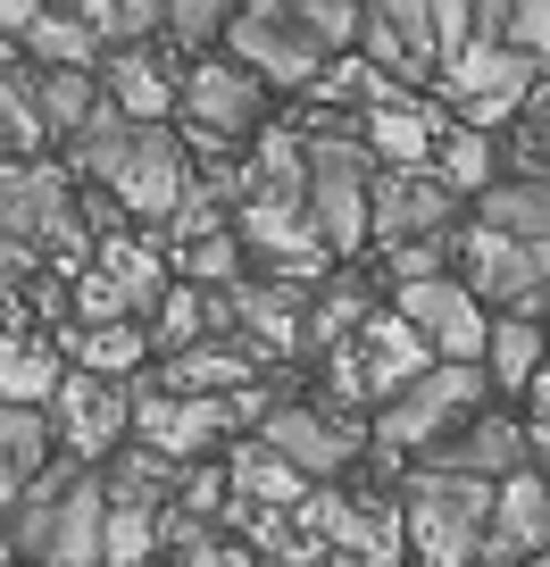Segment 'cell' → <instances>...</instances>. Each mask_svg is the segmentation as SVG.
I'll use <instances>...</instances> for the list:
<instances>
[{"label": "cell", "instance_id": "8", "mask_svg": "<svg viewBox=\"0 0 550 567\" xmlns=\"http://www.w3.org/2000/svg\"><path fill=\"white\" fill-rule=\"evenodd\" d=\"M259 443L276 451V460H292L301 476H342V467L359 460V417L351 409H318V401H284L259 425Z\"/></svg>", "mask_w": 550, "mask_h": 567}, {"label": "cell", "instance_id": "16", "mask_svg": "<svg viewBox=\"0 0 550 567\" xmlns=\"http://www.w3.org/2000/svg\"><path fill=\"white\" fill-rule=\"evenodd\" d=\"M359 51L375 59V75L408 84V75H434L443 51H434V0H392V9H367V42Z\"/></svg>", "mask_w": 550, "mask_h": 567}, {"label": "cell", "instance_id": "30", "mask_svg": "<svg viewBox=\"0 0 550 567\" xmlns=\"http://www.w3.org/2000/svg\"><path fill=\"white\" fill-rule=\"evenodd\" d=\"M68 375H75V368H59V351H51V342H9L0 392H9V409H59Z\"/></svg>", "mask_w": 550, "mask_h": 567}, {"label": "cell", "instance_id": "6", "mask_svg": "<svg viewBox=\"0 0 550 567\" xmlns=\"http://www.w3.org/2000/svg\"><path fill=\"white\" fill-rule=\"evenodd\" d=\"M484 384H492V375H484L476 359H443L426 384H408L392 409H375V443H384V451H417L426 434H443L459 409H476Z\"/></svg>", "mask_w": 550, "mask_h": 567}, {"label": "cell", "instance_id": "38", "mask_svg": "<svg viewBox=\"0 0 550 567\" xmlns=\"http://www.w3.org/2000/svg\"><path fill=\"white\" fill-rule=\"evenodd\" d=\"M151 550H159V509L108 501V567H151Z\"/></svg>", "mask_w": 550, "mask_h": 567}, {"label": "cell", "instance_id": "21", "mask_svg": "<svg viewBox=\"0 0 550 567\" xmlns=\"http://www.w3.org/2000/svg\"><path fill=\"white\" fill-rule=\"evenodd\" d=\"M101 84H108V101H117V109H125L134 125H167V109H184L176 75H167V68H159L151 51H108Z\"/></svg>", "mask_w": 550, "mask_h": 567}, {"label": "cell", "instance_id": "25", "mask_svg": "<svg viewBox=\"0 0 550 567\" xmlns=\"http://www.w3.org/2000/svg\"><path fill=\"white\" fill-rule=\"evenodd\" d=\"M234 326H250L259 334V351H301L309 342V309H292L301 292L292 284H234Z\"/></svg>", "mask_w": 550, "mask_h": 567}, {"label": "cell", "instance_id": "32", "mask_svg": "<svg viewBox=\"0 0 550 567\" xmlns=\"http://www.w3.org/2000/svg\"><path fill=\"white\" fill-rule=\"evenodd\" d=\"M108 501H134V509H176V467H167L159 451L125 443L117 460H108Z\"/></svg>", "mask_w": 550, "mask_h": 567}, {"label": "cell", "instance_id": "27", "mask_svg": "<svg viewBox=\"0 0 550 567\" xmlns=\"http://www.w3.org/2000/svg\"><path fill=\"white\" fill-rule=\"evenodd\" d=\"M209 326H234V301L226 292H193V284H176L159 301V318H151V342H167V351H200L209 342Z\"/></svg>", "mask_w": 550, "mask_h": 567}, {"label": "cell", "instance_id": "48", "mask_svg": "<svg viewBox=\"0 0 550 567\" xmlns=\"http://www.w3.org/2000/svg\"><path fill=\"white\" fill-rule=\"evenodd\" d=\"M325 567H367V559H351V550H325Z\"/></svg>", "mask_w": 550, "mask_h": 567}, {"label": "cell", "instance_id": "34", "mask_svg": "<svg viewBox=\"0 0 550 567\" xmlns=\"http://www.w3.org/2000/svg\"><path fill=\"white\" fill-rule=\"evenodd\" d=\"M84 25L117 51H143L151 34H167V0H84Z\"/></svg>", "mask_w": 550, "mask_h": 567}, {"label": "cell", "instance_id": "49", "mask_svg": "<svg viewBox=\"0 0 550 567\" xmlns=\"http://www.w3.org/2000/svg\"><path fill=\"white\" fill-rule=\"evenodd\" d=\"M533 451H542V476H550V425H542V434H533Z\"/></svg>", "mask_w": 550, "mask_h": 567}, {"label": "cell", "instance_id": "18", "mask_svg": "<svg viewBox=\"0 0 550 567\" xmlns=\"http://www.w3.org/2000/svg\"><path fill=\"white\" fill-rule=\"evenodd\" d=\"M450 200L459 193H443V176H384L375 184V243H443V226H450Z\"/></svg>", "mask_w": 550, "mask_h": 567}, {"label": "cell", "instance_id": "26", "mask_svg": "<svg viewBox=\"0 0 550 567\" xmlns=\"http://www.w3.org/2000/svg\"><path fill=\"white\" fill-rule=\"evenodd\" d=\"M92 276H108V284H117L125 301H134V318H143V309L159 318V301L176 292V284H167V267L151 259L143 243H125V234H101V259H92Z\"/></svg>", "mask_w": 550, "mask_h": 567}, {"label": "cell", "instance_id": "9", "mask_svg": "<svg viewBox=\"0 0 550 567\" xmlns=\"http://www.w3.org/2000/svg\"><path fill=\"white\" fill-rule=\"evenodd\" d=\"M450 92H459V117L476 125V134H492V125H509L517 109H533L542 75H533V59L500 51V42H476V51L450 68Z\"/></svg>", "mask_w": 550, "mask_h": 567}, {"label": "cell", "instance_id": "31", "mask_svg": "<svg viewBox=\"0 0 550 567\" xmlns=\"http://www.w3.org/2000/svg\"><path fill=\"white\" fill-rule=\"evenodd\" d=\"M51 434H59L51 409H9V417H0V467H9V501H18L34 476H51V467H42Z\"/></svg>", "mask_w": 550, "mask_h": 567}, {"label": "cell", "instance_id": "36", "mask_svg": "<svg viewBox=\"0 0 550 567\" xmlns=\"http://www.w3.org/2000/svg\"><path fill=\"white\" fill-rule=\"evenodd\" d=\"M0 125H9V159L34 167V151L51 142V125H42V101H34V75L9 68V92H0Z\"/></svg>", "mask_w": 550, "mask_h": 567}, {"label": "cell", "instance_id": "45", "mask_svg": "<svg viewBox=\"0 0 550 567\" xmlns=\"http://www.w3.org/2000/svg\"><path fill=\"white\" fill-rule=\"evenodd\" d=\"M176 567H259V550L250 543H209V550H193V559H176Z\"/></svg>", "mask_w": 550, "mask_h": 567}, {"label": "cell", "instance_id": "22", "mask_svg": "<svg viewBox=\"0 0 550 567\" xmlns=\"http://www.w3.org/2000/svg\"><path fill=\"white\" fill-rule=\"evenodd\" d=\"M250 375H259L250 342H200V351H184L167 368V392H184V401H234V392H250Z\"/></svg>", "mask_w": 550, "mask_h": 567}, {"label": "cell", "instance_id": "41", "mask_svg": "<svg viewBox=\"0 0 550 567\" xmlns=\"http://www.w3.org/2000/svg\"><path fill=\"white\" fill-rule=\"evenodd\" d=\"M242 234H209V243H193V250H184V276H193V284H226V292H234V284H242Z\"/></svg>", "mask_w": 550, "mask_h": 567}, {"label": "cell", "instance_id": "44", "mask_svg": "<svg viewBox=\"0 0 550 567\" xmlns=\"http://www.w3.org/2000/svg\"><path fill=\"white\" fill-rule=\"evenodd\" d=\"M392 276H401V284H434V276H443V243H401V250H392Z\"/></svg>", "mask_w": 550, "mask_h": 567}, {"label": "cell", "instance_id": "2", "mask_svg": "<svg viewBox=\"0 0 550 567\" xmlns=\"http://www.w3.org/2000/svg\"><path fill=\"white\" fill-rule=\"evenodd\" d=\"M301 142H309V217H318V234H325V250H359L375 234V151L367 142H351L342 125H301Z\"/></svg>", "mask_w": 550, "mask_h": 567}, {"label": "cell", "instance_id": "17", "mask_svg": "<svg viewBox=\"0 0 550 567\" xmlns=\"http://www.w3.org/2000/svg\"><path fill=\"white\" fill-rule=\"evenodd\" d=\"M550 559V476H509L492 509V543H484V567H533Z\"/></svg>", "mask_w": 550, "mask_h": 567}, {"label": "cell", "instance_id": "12", "mask_svg": "<svg viewBox=\"0 0 550 567\" xmlns=\"http://www.w3.org/2000/svg\"><path fill=\"white\" fill-rule=\"evenodd\" d=\"M25 559H42V567H108V476L84 467V476L59 493L51 526L34 534Z\"/></svg>", "mask_w": 550, "mask_h": 567}, {"label": "cell", "instance_id": "51", "mask_svg": "<svg viewBox=\"0 0 550 567\" xmlns=\"http://www.w3.org/2000/svg\"><path fill=\"white\" fill-rule=\"evenodd\" d=\"M533 567H550V559H533Z\"/></svg>", "mask_w": 550, "mask_h": 567}, {"label": "cell", "instance_id": "33", "mask_svg": "<svg viewBox=\"0 0 550 567\" xmlns=\"http://www.w3.org/2000/svg\"><path fill=\"white\" fill-rule=\"evenodd\" d=\"M542 368H550L542 326H533V318H500L492 326V351H484V375H492V384H533Z\"/></svg>", "mask_w": 550, "mask_h": 567}, {"label": "cell", "instance_id": "24", "mask_svg": "<svg viewBox=\"0 0 550 567\" xmlns=\"http://www.w3.org/2000/svg\"><path fill=\"white\" fill-rule=\"evenodd\" d=\"M226 476H234V509H301L309 501V476L292 460H276L267 443H242L226 460Z\"/></svg>", "mask_w": 550, "mask_h": 567}, {"label": "cell", "instance_id": "50", "mask_svg": "<svg viewBox=\"0 0 550 567\" xmlns=\"http://www.w3.org/2000/svg\"><path fill=\"white\" fill-rule=\"evenodd\" d=\"M542 184H550V167H542Z\"/></svg>", "mask_w": 550, "mask_h": 567}, {"label": "cell", "instance_id": "20", "mask_svg": "<svg viewBox=\"0 0 550 567\" xmlns=\"http://www.w3.org/2000/svg\"><path fill=\"white\" fill-rule=\"evenodd\" d=\"M526 425H509V417H476L459 434V443L443 451V467L450 476H476V484H509V476H526Z\"/></svg>", "mask_w": 550, "mask_h": 567}, {"label": "cell", "instance_id": "39", "mask_svg": "<svg viewBox=\"0 0 550 567\" xmlns=\"http://www.w3.org/2000/svg\"><path fill=\"white\" fill-rule=\"evenodd\" d=\"M301 9V25L325 42V51H351V42H367V9H351V0H292Z\"/></svg>", "mask_w": 550, "mask_h": 567}, {"label": "cell", "instance_id": "23", "mask_svg": "<svg viewBox=\"0 0 550 567\" xmlns=\"http://www.w3.org/2000/svg\"><path fill=\"white\" fill-rule=\"evenodd\" d=\"M18 42L42 59V75H101L92 68V59H101V34L84 25V9H34Z\"/></svg>", "mask_w": 550, "mask_h": 567}, {"label": "cell", "instance_id": "46", "mask_svg": "<svg viewBox=\"0 0 550 567\" xmlns=\"http://www.w3.org/2000/svg\"><path fill=\"white\" fill-rule=\"evenodd\" d=\"M526 117H533V125L550 134V75H542V92H533V109H526Z\"/></svg>", "mask_w": 550, "mask_h": 567}, {"label": "cell", "instance_id": "14", "mask_svg": "<svg viewBox=\"0 0 550 567\" xmlns=\"http://www.w3.org/2000/svg\"><path fill=\"white\" fill-rule=\"evenodd\" d=\"M259 75L234 68V59H200L193 75H184V117H193V134L209 142H242L250 125H259Z\"/></svg>", "mask_w": 550, "mask_h": 567}, {"label": "cell", "instance_id": "15", "mask_svg": "<svg viewBox=\"0 0 550 567\" xmlns=\"http://www.w3.org/2000/svg\"><path fill=\"white\" fill-rule=\"evenodd\" d=\"M359 359H367V392H375V409H392L408 384H426L434 368H443V351H434L417 326L392 309V318H367V334H359Z\"/></svg>", "mask_w": 550, "mask_h": 567}, {"label": "cell", "instance_id": "19", "mask_svg": "<svg viewBox=\"0 0 550 567\" xmlns=\"http://www.w3.org/2000/svg\"><path fill=\"white\" fill-rule=\"evenodd\" d=\"M234 234H242L259 259H276L284 276H318V259H325V234H318V217H309V209H276V200H250V209L234 217Z\"/></svg>", "mask_w": 550, "mask_h": 567}, {"label": "cell", "instance_id": "1", "mask_svg": "<svg viewBox=\"0 0 550 567\" xmlns=\"http://www.w3.org/2000/svg\"><path fill=\"white\" fill-rule=\"evenodd\" d=\"M408 550L426 567H484V543H492V509H500V484L476 476H450V467H426L408 484Z\"/></svg>", "mask_w": 550, "mask_h": 567}, {"label": "cell", "instance_id": "47", "mask_svg": "<svg viewBox=\"0 0 550 567\" xmlns=\"http://www.w3.org/2000/svg\"><path fill=\"white\" fill-rule=\"evenodd\" d=\"M533 401H542V417H550V368H542V375H533Z\"/></svg>", "mask_w": 550, "mask_h": 567}, {"label": "cell", "instance_id": "10", "mask_svg": "<svg viewBox=\"0 0 550 567\" xmlns=\"http://www.w3.org/2000/svg\"><path fill=\"white\" fill-rule=\"evenodd\" d=\"M467 276H476V301H509V318H542L550 309V250H526L492 226L467 234Z\"/></svg>", "mask_w": 550, "mask_h": 567}, {"label": "cell", "instance_id": "29", "mask_svg": "<svg viewBox=\"0 0 550 567\" xmlns=\"http://www.w3.org/2000/svg\"><path fill=\"white\" fill-rule=\"evenodd\" d=\"M34 101H42V125H51V142H68V151H75V134L101 117L108 84H101V75H34Z\"/></svg>", "mask_w": 550, "mask_h": 567}, {"label": "cell", "instance_id": "4", "mask_svg": "<svg viewBox=\"0 0 550 567\" xmlns=\"http://www.w3.org/2000/svg\"><path fill=\"white\" fill-rule=\"evenodd\" d=\"M9 243L25 250H51V259H101V243H92V217L68 200V176L59 167H9Z\"/></svg>", "mask_w": 550, "mask_h": 567}, {"label": "cell", "instance_id": "28", "mask_svg": "<svg viewBox=\"0 0 550 567\" xmlns=\"http://www.w3.org/2000/svg\"><path fill=\"white\" fill-rule=\"evenodd\" d=\"M484 226L526 243V250H550V184L517 176V184H500V193H484Z\"/></svg>", "mask_w": 550, "mask_h": 567}, {"label": "cell", "instance_id": "5", "mask_svg": "<svg viewBox=\"0 0 550 567\" xmlns=\"http://www.w3.org/2000/svg\"><path fill=\"white\" fill-rule=\"evenodd\" d=\"M108 193L134 217H151V226H176V209L200 193V167L176 142V125H143V134H134V159H125V176L108 184Z\"/></svg>", "mask_w": 550, "mask_h": 567}, {"label": "cell", "instance_id": "35", "mask_svg": "<svg viewBox=\"0 0 550 567\" xmlns=\"http://www.w3.org/2000/svg\"><path fill=\"white\" fill-rule=\"evenodd\" d=\"M492 134H476V125H450L443 134V193H500L492 176Z\"/></svg>", "mask_w": 550, "mask_h": 567}, {"label": "cell", "instance_id": "7", "mask_svg": "<svg viewBox=\"0 0 550 567\" xmlns=\"http://www.w3.org/2000/svg\"><path fill=\"white\" fill-rule=\"evenodd\" d=\"M217 434H234V409L226 401H184V392H167V384L134 392V443L159 451L167 467H193Z\"/></svg>", "mask_w": 550, "mask_h": 567}, {"label": "cell", "instance_id": "11", "mask_svg": "<svg viewBox=\"0 0 550 567\" xmlns=\"http://www.w3.org/2000/svg\"><path fill=\"white\" fill-rule=\"evenodd\" d=\"M401 318L417 326L443 359H484V351H492V318H484L476 284H450V276L401 284Z\"/></svg>", "mask_w": 550, "mask_h": 567}, {"label": "cell", "instance_id": "42", "mask_svg": "<svg viewBox=\"0 0 550 567\" xmlns=\"http://www.w3.org/2000/svg\"><path fill=\"white\" fill-rule=\"evenodd\" d=\"M467 25H476V9H467V0H434V51H443V75L484 42V34H467Z\"/></svg>", "mask_w": 550, "mask_h": 567}, {"label": "cell", "instance_id": "3", "mask_svg": "<svg viewBox=\"0 0 550 567\" xmlns=\"http://www.w3.org/2000/svg\"><path fill=\"white\" fill-rule=\"evenodd\" d=\"M234 68H250L259 84H292L309 92L325 75V42L301 25V9L292 0H259V9H234Z\"/></svg>", "mask_w": 550, "mask_h": 567}, {"label": "cell", "instance_id": "37", "mask_svg": "<svg viewBox=\"0 0 550 567\" xmlns=\"http://www.w3.org/2000/svg\"><path fill=\"white\" fill-rule=\"evenodd\" d=\"M151 334L143 326H108V334H75V359H84V375H101V384H125V375L143 368Z\"/></svg>", "mask_w": 550, "mask_h": 567}, {"label": "cell", "instance_id": "13", "mask_svg": "<svg viewBox=\"0 0 550 567\" xmlns=\"http://www.w3.org/2000/svg\"><path fill=\"white\" fill-rule=\"evenodd\" d=\"M51 417H59V434H68V451H75L84 467H92V460H117L125 434H134V392H125V384H101V375L75 368Z\"/></svg>", "mask_w": 550, "mask_h": 567}, {"label": "cell", "instance_id": "40", "mask_svg": "<svg viewBox=\"0 0 550 567\" xmlns=\"http://www.w3.org/2000/svg\"><path fill=\"white\" fill-rule=\"evenodd\" d=\"M217 34H234V9H217V0H167V42L176 51H200Z\"/></svg>", "mask_w": 550, "mask_h": 567}, {"label": "cell", "instance_id": "43", "mask_svg": "<svg viewBox=\"0 0 550 567\" xmlns=\"http://www.w3.org/2000/svg\"><path fill=\"white\" fill-rule=\"evenodd\" d=\"M209 543H217L209 517H193L184 501H176V509H159V550H167V559H193V550H209Z\"/></svg>", "mask_w": 550, "mask_h": 567}]
</instances>
